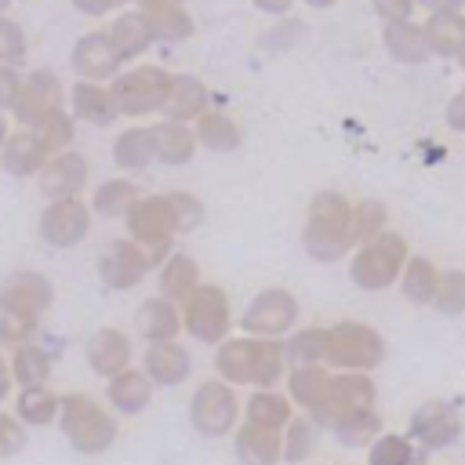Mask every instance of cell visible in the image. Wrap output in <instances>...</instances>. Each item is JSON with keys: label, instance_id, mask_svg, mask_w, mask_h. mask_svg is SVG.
Here are the masks:
<instances>
[{"label": "cell", "instance_id": "obj_1", "mask_svg": "<svg viewBox=\"0 0 465 465\" xmlns=\"http://www.w3.org/2000/svg\"><path fill=\"white\" fill-rule=\"evenodd\" d=\"M167 84L171 76L160 69V65H138L131 73H124L116 84H113V105L116 109H127V113H142V109H153V105H163L167 98Z\"/></svg>", "mask_w": 465, "mask_h": 465}, {"label": "cell", "instance_id": "obj_2", "mask_svg": "<svg viewBox=\"0 0 465 465\" xmlns=\"http://www.w3.org/2000/svg\"><path fill=\"white\" fill-rule=\"evenodd\" d=\"M120 51L113 47L109 33H87L76 40L73 47V69L84 76V80H105L120 69Z\"/></svg>", "mask_w": 465, "mask_h": 465}, {"label": "cell", "instance_id": "obj_3", "mask_svg": "<svg viewBox=\"0 0 465 465\" xmlns=\"http://www.w3.org/2000/svg\"><path fill=\"white\" fill-rule=\"evenodd\" d=\"M105 33H109L113 47L120 51V58H134V54H142V51L153 44V29H149L145 11H127V15H120Z\"/></svg>", "mask_w": 465, "mask_h": 465}, {"label": "cell", "instance_id": "obj_4", "mask_svg": "<svg viewBox=\"0 0 465 465\" xmlns=\"http://www.w3.org/2000/svg\"><path fill=\"white\" fill-rule=\"evenodd\" d=\"M145 18H149V29H153V40H185L193 33V15L182 4L145 11Z\"/></svg>", "mask_w": 465, "mask_h": 465}, {"label": "cell", "instance_id": "obj_5", "mask_svg": "<svg viewBox=\"0 0 465 465\" xmlns=\"http://www.w3.org/2000/svg\"><path fill=\"white\" fill-rule=\"evenodd\" d=\"M163 105H167L171 116H196L200 105H203V87L193 76H171Z\"/></svg>", "mask_w": 465, "mask_h": 465}, {"label": "cell", "instance_id": "obj_6", "mask_svg": "<svg viewBox=\"0 0 465 465\" xmlns=\"http://www.w3.org/2000/svg\"><path fill=\"white\" fill-rule=\"evenodd\" d=\"M73 102H76V113H84L87 120H109V113H113V94L105 91V87H98V84H76V91H73Z\"/></svg>", "mask_w": 465, "mask_h": 465}, {"label": "cell", "instance_id": "obj_7", "mask_svg": "<svg viewBox=\"0 0 465 465\" xmlns=\"http://www.w3.org/2000/svg\"><path fill=\"white\" fill-rule=\"evenodd\" d=\"M25 51H29V44H25L22 25L7 15H0V65H22Z\"/></svg>", "mask_w": 465, "mask_h": 465}, {"label": "cell", "instance_id": "obj_8", "mask_svg": "<svg viewBox=\"0 0 465 465\" xmlns=\"http://www.w3.org/2000/svg\"><path fill=\"white\" fill-rule=\"evenodd\" d=\"M149 142H153V134H145V131H127V134L120 138L116 156H120L124 163H142V160L149 156Z\"/></svg>", "mask_w": 465, "mask_h": 465}, {"label": "cell", "instance_id": "obj_9", "mask_svg": "<svg viewBox=\"0 0 465 465\" xmlns=\"http://www.w3.org/2000/svg\"><path fill=\"white\" fill-rule=\"evenodd\" d=\"M153 138L163 142L160 153H163L167 160H185V156H189V134H185L182 127H174V131H171V127H160Z\"/></svg>", "mask_w": 465, "mask_h": 465}, {"label": "cell", "instance_id": "obj_10", "mask_svg": "<svg viewBox=\"0 0 465 465\" xmlns=\"http://www.w3.org/2000/svg\"><path fill=\"white\" fill-rule=\"evenodd\" d=\"M18 94H22L18 65H0V105H15Z\"/></svg>", "mask_w": 465, "mask_h": 465}, {"label": "cell", "instance_id": "obj_11", "mask_svg": "<svg viewBox=\"0 0 465 465\" xmlns=\"http://www.w3.org/2000/svg\"><path fill=\"white\" fill-rule=\"evenodd\" d=\"M200 131H203V138H207V142H214V145H222V149L236 142V131H232L225 120H218V116H207V120L200 124Z\"/></svg>", "mask_w": 465, "mask_h": 465}, {"label": "cell", "instance_id": "obj_12", "mask_svg": "<svg viewBox=\"0 0 465 465\" xmlns=\"http://www.w3.org/2000/svg\"><path fill=\"white\" fill-rule=\"evenodd\" d=\"M116 4H124V0H73V7H76L80 15H87V18H102V15H109Z\"/></svg>", "mask_w": 465, "mask_h": 465}, {"label": "cell", "instance_id": "obj_13", "mask_svg": "<svg viewBox=\"0 0 465 465\" xmlns=\"http://www.w3.org/2000/svg\"><path fill=\"white\" fill-rule=\"evenodd\" d=\"M138 11H156V7H171V4H182V0H134Z\"/></svg>", "mask_w": 465, "mask_h": 465}, {"label": "cell", "instance_id": "obj_14", "mask_svg": "<svg viewBox=\"0 0 465 465\" xmlns=\"http://www.w3.org/2000/svg\"><path fill=\"white\" fill-rule=\"evenodd\" d=\"M262 11H283L287 7V0H254Z\"/></svg>", "mask_w": 465, "mask_h": 465}, {"label": "cell", "instance_id": "obj_15", "mask_svg": "<svg viewBox=\"0 0 465 465\" xmlns=\"http://www.w3.org/2000/svg\"><path fill=\"white\" fill-rule=\"evenodd\" d=\"M7 4H11V0H0V15H4V11H7Z\"/></svg>", "mask_w": 465, "mask_h": 465}, {"label": "cell", "instance_id": "obj_16", "mask_svg": "<svg viewBox=\"0 0 465 465\" xmlns=\"http://www.w3.org/2000/svg\"><path fill=\"white\" fill-rule=\"evenodd\" d=\"M0 138H4V120H0Z\"/></svg>", "mask_w": 465, "mask_h": 465}]
</instances>
